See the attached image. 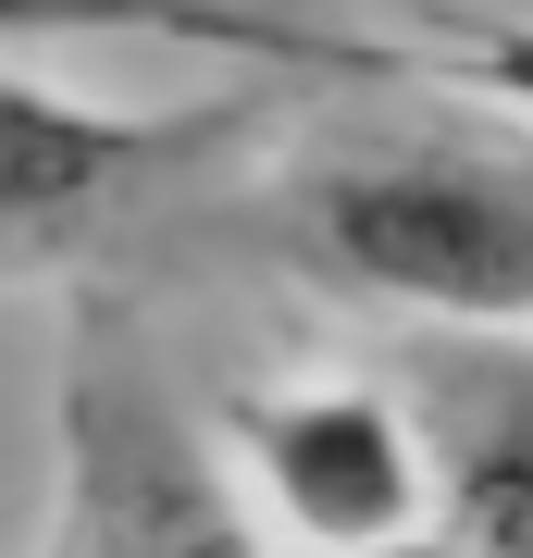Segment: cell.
Instances as JSON below:
<instances>
[{
	"label": "cell",
	"mask_w": 533,
	"mask_h": 558,
	"mask_svg": "<svg viewBox=\"0 0 533 558\" xmlns=\"http://www.w3.org/2000/svg\"><path fill=\"white\" fill-rule=\"evenodd\" d=\"M410 50L422 87H447V100H484V112H521L533 124V13H435Z\"/></svg>",
	"instance_id": "52a82bcc"
},
{
	"label": "cell",
	"mask_w": 533,
	"mask_h": 558,
	"mask_svg": "<svg viewBox=\"0 0 533 558\" xmlns=\"http://www.w3.org/2000/svg\"><path fill=\"white\" fill-rule=\"evenodd\" d=\"M38 558H50V546H38Z\"/></svg>",
	"instance_id": "ba28073f"
},
{
	"label": "cell",
	"mask_w": 533,
	"mask_h": 558,
	"mask_svg": "<svg viewBox=\"0 0 533 558\" xmlns=\"http://www.w3.org/2000/svg\"><path fill=\"white\" fill-rule=\"evenodd\" d=\"M223 472H249L286 509V534H311L323 558H410L422 546V447L397 422L385 373H286L237 385L211 422Z\"/></svg>",
	"instance_id": "277c9868"
},
{
	"label": "cell",
	"mask_w": 533,
	"mask_h": 558,
	"mask_svg": "<svg viewBox=\"0 0 533 558\" xmlns=\"http://www.w3.org/2000/svg\"><path fill=\"white\" fill-rule=\"evenodd\" d=\"M373 373L422 447L435 558H533V336H435V323H410Z\"/></svg>",
	"instance_id": "5b68a950"
},
{
	"label": "cell",
	"mask_w": 533,
	"mask_h": 558,
	"mask_svg": "<svg viewBox=\"0 0 533 558\" xmlns=\"http://www.w3.org/2000/svg\"><path fill=\"white\" fill-rule=\"evenodd\" d=\"M38 38H186V50H237L249 75H298V87L410 75L397 25H348L323 0H0V50H38Z\"/></svg>",
	"instance_id": "8992f818"
},
{
	"label": "cell",
	"mask_w": 533,
	"mask_h": 558,
	"mask_svg": "<svg viewBox=\"0 0 533 558\" xmlns=\"http://www.w3.org/2000/svg\"><path fill=\"white\" fill-rule=\"evenodd\" d=\"M249 248L348 311H410L435 336H533V124L447 87L422 112H373V87H348L323 137L274 149Z\"/></svg>",
	"instance_id": "6da1fadb"
},
{
	"label": "cell",
	"mask_w": 533,
	"mask_h": 558,
	"mask_svg": "<svg viewBox=\"0 0 533 558\" xmlns=\"http://www.w3.org/2000/svg\"><path fill=\"white\" fill-rule=\"evenodd\" d=\"M261 124H274V87L186 112H87L0 62V274H62L137 223H174V199H198Z\"/></svg>",
	"instance_id": "3957f363"
},
{
	"label": "cell",
	"mask_w": 533,
	"mask_h": 558,
	"mask_svg": "<svg viewBox=\"0 0 533 558\" xmlns=\"http://www.w3.org/2000/svg\"><path fill=\"white\" fill-rule=\"evenodd\" d=\"M50 422H62L50 558H261L249 484L223 472L211 422L186 410V385L149 348L137 299H112V286L75 299L62 373H50Z\"/></svg>",
	"instance_id": "7a4b0ae2"
}]
</instances>
